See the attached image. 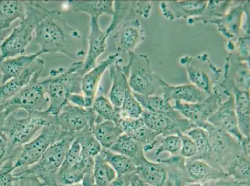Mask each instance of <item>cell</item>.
Here are the masks:
<instances>
[{
	"label": "cell",
	"instance_id": "ba28073f",
	"mask_svg": "<svg viewBox=\"0 0 250 186\" xmlns=\"http://www.w3.org/2000/svg\"><path fill=\"white\" fill-rule=\"evenodd\" d=\"M179 63L185 68L190 83L203 91L208 96L214 92L223 76V72L213 64L208 54L195 56H184L179 60Z\"/></svg>",
	"mask_w": 250,
	"mask_h": 186
},
{
	"label": "cell",
	"instance_id": "52a82bcc",
	"mask_svg": "<svg viewBox=\"0 0 250 186\" xmlns=\"http://www.w3.org/2000/svg\"><path fill=\"white\" fill-rule=\"evenodd\" d=\"M41 74H36L28 85L4 103L0 110L5 111L10 115L20 110L26 111L28 114L46 110L49 104L47 94L49 77L40 79Z\"/></svg>",
	"mask_w": 250,
	"mask_h": 186
},
{
	"label": "cell",
	"instance_id": "8992f818",
	"mask_svg": "<svg viewBox=\"0 0 250 186\" xmlns=\"http://www.w3.org/2000/svg\"><path fill=\"white\" fill-rule=\"evenodd\" d=\"M75 140V133L69 132L54 143L35 164L14 173L18 177L33 175L45 186H55L56 175L60 169L68 149Z\"/></svg>",
	"mask_w": 250,
	"mask_h": 186
},
{
	"label": "cell",
	"instance_id": "d590c367",
	"mask_svg": "<svg viewBox=\"0 0 250 186\" xmlns=\"http://www.w3.org/2000/svg\"><path fill=\"white\" fill-rule=\"evenodd\" d=\"M97 117L95 123L104 121H112L120 123L121 121L119 109L116 108L106 97H95L92 106Z\"/></svg>",
	"mask_w": 250,
	"mask_h": 186
},
{
	"label": "cell",
	"instance_id": "9f6ffc18",
	"mask_svg": "<svg viewBox=\"0 0 250 186\" xmlns=\"http://www.w3.org/2000/svg\"><path fill=\"white\" fill-rule=\"evenodd\" d=\"M82 185L83 186H97L95 183L94 176L92 173L87 174L84 176Z\"/></svg>",
	"mask_w": 250,
	"mask_h": 186
},
{
	"label": "cell",
	"instance_id": "603a6c76",
	"mask_svg": "<svg viewBox=\"0 0 250 186\" xmlns=\"http://www.w3.org/2000/svg\"><path fill=\"white\" fill-rule=\"evenodd\" d=\"M208 96L192 84L171 85L163 81L162 97L168 102L180 101L185 103H197L204 101Z\"/></svg>",
	"mask_w": 250,
	"mask_h": 186
},
{
	"label": "cell",
	"instance_id": "4316f807",
	"mask_svg": "<svg viewBox=\"0 0 250 186\" xmlns=\"http://www.w3.org/2000/svg\"><path fill=\"white\" fill-rule=\"evenodd\" d=\"M238 129L243 137L250 138V91L233 88L231 91Z\"/></svg>",
	"mask_w": 250,
	"mask_h": 186
},
{
	"label": "cell",
	"instance_id": "5bb4252c",
	"mask_svg": "<svg viewBox=\"0 0 250 186\" xmlns=\"http://www.w3.org/2000/svg\"><path fill=\"white\" fill-rule=\"evenodd\" d=\"M145 125L159 135L167 137L168 135L186 133L190 129L197 127L189 120L184 122H177L164 115L143 110L140 117Z\"/></svg>",
	"mask_w": 250,
	"mask_h": 186
},
{
	"label": "cell",
	"instance_id": "e575fe53",
	"mask_svg": "<svg viewBox=\"0 0 250 186\" xmlns=\"http://www.w3.org/2000/svg\"><path fill=\"white\" fill-rule=\"evenodd\" d=\"M184 134L191 138L196 147V155L190 160H202L208 163L210 162L212 151L208 132L200 127H195Z\"/></svg>",
	"mask_w": 250,
	"mask_h": 186
},
{
	"label": "cell",
	"instance_id": "44dd1931",
	"mask_svg": "<svg viewBox=\"0 0 250 186\" xmlns=\"http://www.w3.org/2000/svg\"><path fill=\"white\" fill-rule=\"evenodd\" d=\"M119 53L111 54L107 58L88 71L83 77L81 83L82 92L87 101V108H91L102 76L106 70L119 59Z\"/></svg>",
	"mask_w": 250,
	"mask_h": 186
},
{
	"label": "cell",
	"instance_id": "f35d334b",
	"mask_svg": "<svg viewBox=\"0 0 250 186\" xmlns=\"http://www.w3.org/2000/svg\"><path fill=\"white\" fill-rule=\"evenodd\" d=\"M232 1H208V5L203 14L200 17L188 19V24H194L197 22H203L208 20L217 19L224 17L232 4Z\"/></svg>",
	"mask_w": 250,
	"mask_h": 186
},
{
	"label": "cell",
	"instance_id": "277c9868",
	"mask_svg": "<svg viewBox=\"0 0 250 186\" xmlns=\"http://www.w3.org/2000/svg\"><path fill=\"white\" fill-rule=\"evenodd\" d=\"M16 113L8 117L4 128V139L14 160L19 155L21 147L30 142L39 130L56 122V117L45 114L44 111L31 113L24 118L17 117Z\"/></svg>",
	"mask_w": 250,
	"mask_h": 186
},
{
	"label": "cell",
	"instance_id": "484cf974",
	"mask_svg": "<svg viewBox=\"0 0 250 186\" xmlns=\"http://www.w3.org/2000/svg\"><path fill=\"white\" fill-rule=\"evenodd\" d=\"M43 52L39 51L29 55H21L15 57L6 59L0 63L1 73V85L7 82L11 79L15 78L22 74L29 66L33 64L38 56L42 55Z\"/></svg>",
	"mask_w": 250,
	"mask_h": 186
},
{
	"label": "cell",
	"instance_id": "7bdbcfd3",
	"mask_svg": "<svg viewBox=\"0 0 250 186\" xmlns=\"http://www.w3.org/2000/svg\"><path fill=\"white\" fill-rule=\"evenodd\" d=\"M13 165L14 161L8 160L0 169V186H18L20 178L13 173Z\"/></svg>",
	"mask_w": 250,
	"mask_h": 186
},
{
	"label": "cell",
	"instance_id": "680465c9",
	"mask_svg": "<svg viewBox=\"0 0 250 186\" xmlns=\"http://www.w3.org/2000/svg\"><path fill=\"white\" fill-rule=\"evenodd\" d=\"M184 186H202V184L200 183H188Z\"/></svg>",
	"mask_w": 250,
	"mask_h": 186
},
{
	"label": "cell",
	"instance_id": "f1b7e54d",
	"mask_svg": "<svg viewBox=\"0 0 250 186\" xmlns=\"http://www.w3.org/2000/svg\"><path fill=\"white\" fill-rule=\"evenodd\" d=\"M92 132L102 148L110 149L124 131L120 123L112 121H104L95 123Z\"/></svg>",
	"mask_w": 250,
	"mask_h": 186
},
{
	"label": "cell",
	"instance_id": "30bf717a",
	"mask_svg": "<svg viewBox=\"0 0 250 186\" xmlns=\"http://www.w3.org/2000/svg\"><path fill=\"white\" fill-rule=\"evenodd\" d=\"M208 133L212 154L210 164L222 167L233 154L242 151L240 145L232 136L226 131L208 123L200 125Z\"/></svg>",
	"mask_w": 250,
	"mask_h": 186
},
{
	"label": "cell",
	"instance_id": "2e32d148",
	"mask_svg": "<svg viewBox=\"0 0 250 186\" xmlns=\"http://www.w3.org/2000/svg\"><path fill=\"white\" fill-rule=\"evenodd\" d=\"M184 174L186 185L188 183L204 184L229 177L222 167H215L202 160H190L185 163Z\"/></svg>",
	"mask_w": 250,
	"mask_h": 186
},
{
	"label": "cell",
	"instance_id": "cb8c5ba5",
	"mask_svg": "<svg viewBox=\"0 0 250 186\" xmlns=\"http://www.w3.org/2000/svg\"><path fill=\"white\" fill-rule=\"evenodd\" d=\"M133 94L143 110L169 117L177 122H184L188 120L175 110L170 102L166 100L162 96H143L135 93Z\"/></svg>",
	"mask_w": 250,
	"mask_h": 186
},
{
	"label": "cell",
	"instance_id": "ffe728a7",
	"mask_svg": "<svg viewBox=\"0 0 250 186\" xmlns=\"http://www.w3.org/2000/svg\"><path fill=\"white\" fill-rule=\"evenodd\" d=\"M249 4L250 1L241 2L238 5L228 11L224 17L208 20L204 23L215 25L224 37L229 40L235 39L242 28L243 16Z\"/></svg>",
	"mask_w": 250,
	"mask_h": 186
},
{
	"label": "cell",
	"instance_id": "74e56055",
	"mask_svg": "<svg viewBox=\"0 0 250 186\" xmlns=\"http://www.w3.org/2000/svg\"><path fill=\"white\" fill-rule=\"evenodd\" d=\"M92 174L97 186H107L117 177L115 170L104 160L101 154L95 157Z\"/></svg>",
	"mask_w": 250,
	"mask_h": 186
},
{
	"label": "cell",
	"instance_id": "3957f363",
	"mask_svg": "<svg viewBox=\"0 0 250 186\" xmlns=\"http://www.w3.org/2000/svg\"><path fill=\"white\" fill-rule=\"evenodd\" d=\"M26 15L0 45V60L24 55L33 41L36 26L50 10L34 1H26Z\"/></svg>",
	"mask_w": 250,
	"mask_h": 186
},
{
	"label": "cell",
	"instance_id": "7a4b0ae2",
	"mask_svg": "<svg viewBox=\"0 0 250 186\" xmlns=\"http://www.w3.org/2000/svg\"><path fill=\"white\" fill-rule=\"evenodd\" d=\"M83 61L72 63L67 67L51 70L47 94L49 107L45 114L56 117L72 94H81V83L86 74L83 69Z\"/></svg>",
	"mask_w": 250,
	"mask_h": 186
},
{
	"label": "cell",
	"instance_id": "7dc6e473",
	"mask_svg": "<svg viewBox=\"0 0 250 186\" xmlns=\"http://www.w3.org/2000/svg\"><path fill=\"white\" fill-rule=\"evenodd\" d=\"M238 52V56L243 62L250 64V36H243L236 40Z\"/></svg>",
	"mask_w": 250,
	"mask_h": 186
},
{
	"label": "cell",
	"instance_id": "6da1fadb",
	"mask_svg": "<svg viewBox=\"0 0 250 186\" xmlns=\"http://www.w3.org/2000/svg\"><path fill=\"white\" fill-rule=\"evenodd\" d=\"M33 42L44 54L62 53L74 60L85 55L80 33L69 26L60 11L50 10L39 22Z\"/></svg>",
	"mask_w": 250,
	"mask_h": 186
},
{
	"label": "cell",
	"instance_id": "d6a6232c",
	"mask_svg": "<svg viewBox=\"0 0 250 186\" xmlns=\"http://www.w3.org/2000/svg\"><path fill=\"white\" fill-rule=\"evenodd\" d=\"M70 7L76 12L87 13L91 17L99 18L102 15H113V1H70Z\"/></svg>",
	"mask_w": 250,
	"mask_h": 186
},
{
	"label": "cell",
	"instance_id": "6125c7cd",
	"mask_svg": "<svg viewBox=\"0 0 250 186\" xmlns=\"http://www.w3.org/2000/svg\"></svg>",
	"mask_w": 250,
	"mask_h": 186
},
{
	"label": "cell",
	"instance_id": "6f0895ef",
	"mask_svg": "<svg viewBox=\"0 0 250 186\" xmlns=\"http://www.w3.org/2000/svg\"><path fill=\"white\" fill-rule=\"evenodd\" d=\"M107 186H126V184L124 177H117V178L111 181Z\"/></svg>",
	"mask_w": 250,
	"mask_h": 186
},
{
	"label": "cell",
	"instance_id": "f6af8a7d",
	"mask_svg": "<svg viewBox=\"0 0 250 186\" xmlns=\"http://www.w3.org/2000/svg\"><path fill=\"white\" fill-rule=\"evenodd\" d=\"M169 167V166H167ZM172 167L167 172V178L162 186H184L186 185L184 169L178 167Z\"/></svg>",
	"mask_w": 250,
	"mask_h": 186
},
{
	"label": "cell",
	"instance_id": "8fae6325",
	"mask_svg": "<svg viewBox=\"0 0 250 186\" xmlns=\"http://www.w3.org/2000/svg\"><path fill=\"white\" fill-rule=\"evenodd\" d=\"M208 122L232 136L240 144L243 153L250 156V138L243 137L238 129L234 97L231 93L228 94L226 100L223 101Z\"/></svg>",
	"mask_w": 250,
	"mask_h": 186
},
{
	"label": "cell",
	"instance_id": "94428289",
	"mask_svg": "<svg viewBox=\"0 0 250 186\" xmlns=\"http://www.w3.org/2000/svg\"><path fill=\"white\" fill-rule=\"evenodd\" d=\"M1 61H0V63H1ZM1 73H0V82H1Z\"/></svg>",
	"mask_w": 250,
	"mask_h": 186
},
{
	"label": "cell",
	"instance_id": "9c48e42d",
	"mask_svg": "<svg viewBox=\"0 0 250 186\" xmlns=\"http://www.w3.org/2000/svg\"><path fill=\"white\" fill-rule=\"evenodd\" d=\"M68 133L69 132L62 130L56 122L44 126L37 137L21 147L19 155L13 165L14 171L26 169L35 164L52 144Z\"/></svg>",
	"mask_w": 250,
	"mask_h": 186
},
{
	"label": "cell",
	"instance_id": "5b68a950",
	"mask_svg": "<svg viewBox=\"0 0 250 186\" xmlns=\"http://www.w3.org/2000/svg\"><path fill=\"white\" fill-rule=\"evenodd\" d=\"M129 56L128 63L122 68L132 92L143 96H162L164 80L152 69L148 56L130 52Z\"/></svg>",
	"mask_w": 250,
	"mask_h": 186
},
{
	"label": "cell",
	"instance_id": "8d00e7d4",
	"mask_svg": "<svg viewBox=\"0 0 250 186\" xmlns=\"http://www.w3.org/2000/svg\"><path fill=\"white\" fill-rule=\"evenodd\" d=\"M136 15L135 1H114V13L112 21L105 31L106 35L110 36L120 25L132 19Z\"/></svg>",
	"mask_w": 250,
	"mask_h": 186
},
{
	"label": "cell",
	"instance_id": "db71d44e",
	"mask_svg": "<svg viewBox=\"0 0 250 186\" xmlns=\"http://www.w3.org/2000/svg\"><path fill=\"white\" fill-rule=\"evenodd\" d=\"M68 103L78 106V107L87 108V101L83 94H72L70 95L68 99Z\"/></svg>",
	"mask_w": 250,
	"mask_h": 186
},
{
	"label": "cell",
	"instance_id": "60d3db41",
	"mask_svg": "<svg viewBox=\"0 0 250 186\" xmlns=\"http://www.w3.org/2000/svg\"><path fill=\"white\" fill-rule=\"evenodd\" d=\"M143 108L134 96L130 87L128 88L124 102L120 109L121 119H136L142 115Z\"/></svg>",
	"mask_w": 250,
	"mask_h": 186
},
{
	"label": "cell",
	"instance_id": "e0dca14e",
	"mask_svg": "<svg viewBox=\"0 0 250 186\" xmlns=\"http://www.w3.org/2000/svg\"><path fill=\"white\" fill-rule=\"evenodd\" d=\"M108 36L100 27L99 18L91 17L90 33L88 36V49L83 69L85 74L96 66L98 59L105 51Z\"/></svg>",
	"mask_w": 250,
	"mask_h": 186
},
{
	"label": "cell",
	"instance_id": "681fc988",
	"mask_svg": "<svg viewBox=\"0 0 250 186\" xmlns=\"http://www.w3.org/2000/svg\"><path fill=\"white\" fill-rule=\"evenodd\" d=\"M151 2L150 1H135V10L136 14L147 19L151 15L152 11Z\"/></svg>",
	"mask_w": 250,
	"mask_h": 186
},
{
	"label": "cell",
	"instance_id": "ab89813d",
	"mask_svg": "<svg viewBox=\"0 0 250 186\" xmlns=\"http://www.w3.org/2000/svg\"><path fill=\"white\" fill-rule=\"evenodd\" d=\"M75 140L80 145L81 153L83 155L95 158L101 153V145L95 138L90 129H84L75 133Z\"/></svg>",
	"mask_w": 250,
	"mask_h": 186
},
{
	"label": "cell",
	"instance_id": "9a60e30c",
	"mask_svg": "<svg viewBox=\"0 0 250 186\" xmlns=\"http://www.w3.org/2000/svg\"><path fill=\"white\" fill-rule=\"evenodd\" d=\"M118 53L134 52L136 47L146 39V32L138 19H131L119 26L113 36Z\"/></svg>",
	"mask_w": 250,
	"mask_h": 186
},
{
	"label": "cell",
	"instance_id": "bcb514c9",
	"mask_svg": "<svg viewBox=\"0 0 250 186\" xmlns=\"http://www.w3.org/2000/svg\"><path fill=\"white\" fill-rule=\"evenodd\" d=\"M178 135L181 139V149L180 150V156L184 158L192 159L194 158L197 154L196 147L192 141L191 138L184 133H179Z\"/></svg>",
	"mask_w": 250,
	"mask_h": 186
},
{
	"label": "cell",
	"instance_id": "c3c4849f",
	"mask_svg": "<svg viewBox=\"0 0 250 186\" xmlns=\"http://www.w3.org/2000/svg\"><path fill=\"white\" fill-rule=\"evenodd\" d=\"M229 179H220L218 180L208 181L202 184V186H250V180H236V179L231 178Z\"/></svg>",
	"mask_w": 250,
	"mask_h": 186
},
{
	"label": "cell",
	"instance_id": "b9f144b4",
	"mask_svg": "<svg viewBox=\"0 0 250 186\" xmlns=\"http://www.w3.org/2000/svg\"><path fill=\"white\" fill-rule=\"evenodd\" d=\"M181 145V139L178 135L164 137L156 149V155H160L165 152L170 153L173 156L178 155L180 153Z\"/></svg>",
	"mask_w": 250,
	"mask_h": 186
},
{
	"label": "cell",
	"instance_id": "1f68e13d",
	"mask_svg": "<svg viewBox=\"0 0 250 186\" xmlns=\"http://www.w3.org/2000/svg\"><path fill=\"white\" fill-rule=\"evenodd\" d=\"M110 149L116 153L130 158L136 165L146 158L142 145L125 133L118 138Z\"/></svg>",
	"mask_w": 250,
	"mask_h": 186
},
{
	"label": "cell",
	"instance_id": "836d02e7",
	"mask_svg": "<svg viewBox=\"0 0 250 186\" xmlns=\"http://www.w3.org/2000/svg\"><path fill=\"white\" fill-rule=\"evenodd\" d=\"M101 155L106 162L113 167L117 177H124L136 171V165L130 158L102 148Z\"/></svg>",
	"mask_w": 250,
	"mask_h": 186
},
{
	"label": "cell",
	"instance_id": "f907efd6",
	"mask_svg": "<svg viewBox=\"0 0 250 186\" xmlns=\"http://www.w3.org/2000/svg\"><path fill=\"white\" fill-rule=\"evenodd\" d=\"M10 160L14 161L15 162L9 151L7 142L4 138L0 137V169L4 163Z\"/></svg>",
	"mask_w": 250,
	"mask_h": 186
},
{
	"label": "cell",
	"instance_id": "f5cc1de1",
	"mask_svg": "<svg viewBox=\"0 0 250 186\" xmlns=\"http://www.w3.org/2000/svg\"><path fill=\"white\" fill-rule=\"evenodd\" d=\"M127 186H151L142 180L136 172L124 176Z\"/></svg>",
	"mask_w": 250,
	"mask_h": 186
},
{
	"label": "cell",
	"instance_id": "7402d4cb",
	"mask_svg": "<svg viewBox=\"0 0 250 186\" xmlns=\"http://www.w3.org/2000/svg\"><path fill=\"white\" fill-rule=\"evenodd\" d=\"M120 126L124 133L142 145L145 153L151 150L158 143L160 135L147 128L141 118L121 119Z\"/></svg>",
	"mask_w": 250,
	"mask_h": 186
},
{
	"label": "cell",
	"instance_id": "7c38bea8",
	"mask_svg": "<svg viewBox=\"0 0 250 186\" xmlns=\"http://www.w3.org/2000/svg\"><path fill=\"white\" fill-rule=\"evenodd\" d=\"M96 117L92 107H78L67 103L56 117V123L62 130L76 133L84 129L92 130Z\"/></svg>",
	"mask_w": 250,
	"mask_h": 186
},
{
	"label": "cell",
	"instance_id": "816d5d0a",
	"mask_svg": "<svg viewBox=\"0 0 250 186\" xmlns=\"http://www.w3.org/2000/svg\"><path fill=\"white\" fill-rule=\"evenodd\" d=\"M19 178L18 186H45L42 181L33 175H24Z\"/></svg>",
	"mask_w": 250,
	"mask_h": 186
},
{
	"label": "cell",
	"instance_id": "ac0fdd59",
	"mask_svg": "<svg viewBox=\"0 0 250 186\" xmlns=\"http://www.w3.org/2000/svg\"><path fill=\"white\" fill-rule=\"evenodd\" d=\"M45 61L37 58L22 74L0 86V108L31 82L36 74H42Z\"/></svg>",
	"mask_w": 250,
	"mask_h": 186
},
{
	"label": "cell",
	"instance_id": "11a10c76",
	"mask_svg": "<svg viewBox=\"0 0 250 186\" xmlns=\"http://www.w3.org/2000/svg\"><path fill=\"white\" fill-rule=\"evenodd\" d=\"M10 116L4 110H0V137L4 138V128L5 126L6 119ZM5 140V139H4Z\"/></svg>",
	"mask_w": 250,
	"mask_h": 186
},
{
	"label": "cell",
	"instance_id": "d4e9b609",
	"mask_svg": "<svg viewBox=\"0 0 250 186\" xmlns=\"http://www.w3.org/2000/svg\"><path fill=\"white\" fill-rule=\"evenodd\" d=\"M122 61V59L120 58L109 68L111 81L109 100L116 108L119 110L124 102L126 90L129 86L128 78L120 65Z\"/></svg>",
	"mask_w": 250,
	"mask_h": 186
},
{
	"label": "cell",
	"instance_id": "d6986e66",
	"mask_svg": "<svg viewBox=\"0 0 250 186\" xmlns=\"http://www.w3.org/2000/svg\"><path fill=\"white\" fill-rule=\"evenodd\" d=\"M207 5L206 1H162L159 7L164 17L174 21L200 17L205 11Z\"/></svg>",
	"mask_w": 250,
	"mask_h": 186
},
{
	"label": "cell",
	"instance_id": "83f0119b",
	"mask_svg": "<svg viewBox=\"0 0 250 186\" xmlns=\"http://www.w3.org/2000/svg\"><path fill=\"white\" fill-rule=\"evenodd\" d=\"M135 172L151 186H162L167 176V169L160 163L151 162L147 158L136 165Z\"/></svg>",
	"mask_w": 250,
	"mask_h": 186
},
{
	"label": "cell",
	"instance_id": "4fadbf2b",
	"mask_svg": "<svg viewBox=\"0 0 250 186\" xmlns=\"http://www.w3.org/2000/svg\"><path fill=\"white\" fill-rule=\"evenodd\" d=\"M222 103V95L216 88L214 92L201 103L190 104L176 101L172 106L186 119L198 127L208 122Z\"/></svg>",
	"mask_w": 250,
	"mask_h": 186
},
{
	"label": "cell",
	"instance_id": "91938a15",
	"mask_svg": "<svg viewBox=\"0 0 250 186\" xmlns=\"http://www.w3.org/2000/svg\"><path fill=\"white\" fill-rule=\"evenodd\" d=\"M55 186H83V185H82V183H77V184H74V185H65V186H61V185H56Z\"/></svg>",
	"mask_w": 250,
	"mask_h": 186
},
{
	"label": "cell",
	"instance_id": "ee69618b",
	"mask_svg": "<svg viewBox=\"0 0 250 186\" xmlns=\"http://www.w3.org/2000/svg\"><path fill=\"white\" fill-rule=\"evenodd\" d=\"M81 153V149L80 145L77 140H74L70 145L69 149L65 155L64 160L62 163V165L59 169V171H64L73 167L76 164L77 161L80 158Z\"/></svg>",
	"mask_w": 250,
	"mask_h": 186
},
{
	"label": "cell",
	"instance_id": "f546056e",
	"mask_svg": "<svg viewBox=\"0 0 250 186\" xmlns=\"http://www.w3.org/2000/svg\"><path fill=\"white\" fill-rule=\"evenodd\" d=\"M26 11V1H0V32L10 28L16 20L23 19Z\"/></svg>",
	"mask_w": 250,
	"mask_h": 186
},
{
	"label": "cell",
	"instance_id": "4dcf8cb0",
	"mask_svg": "<svg viewBox=\"0 0 250 186\" xmlns=\"http://www.w3.org/2000/svg\"><path fill=\"white\" fill-rule=\"evenodd\" d=\"M223 169L229 177L236 180H250V156L242 151L236 152L227 160Z\"/></svg>",
	"mask_w": 250,
	"mask_h": 186
}]
</instances>
